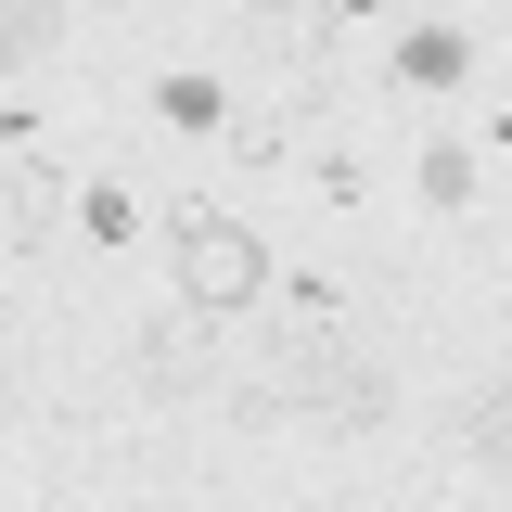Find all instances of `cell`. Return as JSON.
Returning a JSON list of instances; mask_svg holds the SVG:
<instances>
[{"instance_id": "277c9868", "label": "cell", "mask_w": 512, "mask_h": 512, "mask_svg": "<svg viewBox=\"0 0 512 512\" xmlns=\"http://www.w3.org/2000/svg\"><path fill=\"white\" fill-rule=\"evenodd\" d=\"M397 77H423V90L474 77V26H410V39H397Z\"/></svg>"}, {"instance_id": "8992f818", "label": "cell", "mask_w": 512, "mask_h": 512, "mask_svg": "<svg viewBox=\"0 0 512 512\" xmlns=\"http://www.w3.org/2000/svg\"><path fill=\"white\" fill-rule=\"evenodd\" d=\"M0 397H13V384H0Z\"/></svg>"}, {"instance_id": "3957f363", "label": "cell", "mask_w": 512, "mask_h": 512, "mask_svg": "<svg viewBox=\"0 0 512 512\" xmlns=\"http://www.w3.org/2000/svg\"><path fill=\"white\" fill-rule=\"evenodd\" d=\"M141 372H154V397H205V384H218V346H205V320H154V333H141Z\"/></svg>"}, {"instance_id": "7a4b0ae2", "label": "cell", "mask_w": 512, "mask_h": 512, "mask_svg": "<svg viewBox=\"0 0 512 512\" xmlns=\"http://www.w3.org/2000/svg\"><path fill=\"white\" fill-rule=\"evenodd\" d=\"M269 397H295V410H320V423H372V410H384V372L359 359V346H333V333H308V346H282V372H269Z\"/></svg>"}, {"instance_id": "5b68a950", "label": "cell", "mask_w": 512, "mask_h": 512, "mask_svg": "<svg viewBox=\"0 0 512 512\" xmlns=\"http://www.w3.org/2000/svg\"><path fill=\"white\" fill-rule=\"evenodd\" d=\"M39 39H52L39 13H0V64H13V52H39Z\"/></svg>"}, {"instance_id": "6da1fadb", "label": "cell", "mask_w": 512, "mask_h": 512, "mask_svg": "<svg viewBox=\"0 0 512 512\" xmlns=\"http://www.w3.org/2000/svg\"><path fill=\"white\" fill-rule=\"evenodd\" d=\"M167 269H180V308H192V320L256 308V282H269L256 231H244V218H218V205H180V218H167Z\"/></svg>"}]
</instances>
